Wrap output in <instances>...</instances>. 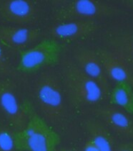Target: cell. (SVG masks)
<instances>
[{
    "label": "cell",
    "mask_w": 133,
    "mask_h": 151,
    "mask_svg": "<svg viewBox=\"0 0 133 151\" xmlns=\"http://www.w3.org/2000/svg\"><path fill=\"white\" fill-rule=\"evenodd\" d=\"M56 151H79L75 148H72V147H57Z\"/></svg>",
    "instance_id": "obj_21"
},
{
    "label": "cell",
    "mask_w": 133,
    "mask_h": 151,
    "mask_svg": "<svg viewBox=\"0 0 133 151\" xmlns=\"http://www.w3.org/2000/svg\"><path fill=\"white\" fill-rule=\"evenodd\" d=\"M112 105L133 116V87L127 83H117L110 93Z\"/></svg>",
    "instance_id": "obj_15"
},
{
    "label": "cell",
    "mask_w": 133,
    "mask_h": 151,
    "mask_svg": "<svg viewBox=\"0 0 133 151\" xmlns=\"http://www.w3.org/2000/svg\"><path fill=\"white\" fill-rule=\"evenodd\" d=\"M97 27L95 20L67 21L52 27L50 34L55 40L73 41L92 35Z\"/></svg>",
    "instance_id": "obj_10"
},
{
    "label": "cell",
    "mask_w": 133,
    "mask_h": 151,
    "mask_svg": "<svg viewBox=\"0 0 133 151\" xmlns=\"http://www.w3.org/2000/svg\"><path fill=\"white\" fill-rule=\"evenodd\" d=\"M85 127L90 140L97 145L100 151H113V141L106 127L100 120L88 119Z\"/></svg>",
    "instance_id": "obj_14"
},
{
    "label": "cell",
    "mask_w": 133,
    "mask_h": 151,
    "mask_svg": "<svg viewBox=\"0 0 133 151\" xmlns=\"http://www.w3.org/2000/svg\"><path fill=\"white\" fill-rule=\"evenodd\" d=\"M37 15V6L33 1L4 0L0 1V16L9 23L22 27L34 22Z\"/></svg>",
    "instance_id": "obj_8"
},
{
    "label": "cell",
    "mask_w": 133,
    "mask_h": 151,
    "mask_svg": "<svg viewBox=\"0 0 133 151\" xmlns=\"http://www.w3.org/2000/svg\"><path fill=\"white\" fill-rule=\"evenodd\" d=\"M63 78L69 96L77 106L97 104L105 96L100 85L84 73L75 63L65 65Z\"/></svg>",
    "instance_id": "obj_3"
},
{
    "label": "cell",
    "mask_w": 133,
    "mask_h": 151,
    "mask_svg": "<svg viewBox=\"0 0 133 151\" xmlns=\"http://www.w3.org/2000/svg\"><path fill=\"white\" fill-rule=\"evenodd\" d=\"M60 50L57 40H44L20 52L17 70L23 73H34L55 65L59 61Z\"/></svg>",
    "instance_id": "obj_5"
},
{
    "label": "cell",
    "mask_w": 133,
    "mask_h": 151,
    "mask_svg": "<svg viewBox=\"0 0 133 151\" xmlns=\"http://www.w3.org/2000/svg\"><path fill=\"white\" fill-rule=\"evenodd\" d=\"M93 113L115 133L126 137H133V117L123 109L110 105L94 109Z\"/></svg>",
    "instance_id": "obj_9"
},
{
    "label": "cell",
    "mask_w": 133,
    "mask_h": 151,
    "mask_svg": "<svg viewBox=\"0 0 133 151\" xmlns=\"http://www.w3.org/2000/svg\"><path fill=\"white\" fill-rule=\"evenodd\" d=\"M113 151H118V149H117V150H115V149H114V150H113Z\"/></svg>",
    "instance_id": "obj_22"
},
{
    "label": "cell",
    "mask_w": 133,
    "mask_h": 151,
    "mask_svg": "<svg viewBox=\"0 0 133 151\" xmlns=\"http://www.w3.org/2000/svg\"><path fill=\"white\" fill-rule=\"evenodd\" d=\"M17 150L56 151L60 137L43 118L34 115L22 129L15 132Z\"/></svg>",
    "instance_id": "obj_2"
},
{
    "label": "cell",
    "mask_w": 133,
    "mask_h": 151,
    "mask_svg": "<svg viewBox=\"0 0 133 151\" xmlns=\"http://www.w3.org/2000/svg\"><path fill=\"white\" fill-rule=\"evenodd\" d=\"M108 78L117 83H127L133 87V74L127 64L110 50L97 51Z\"/></svg>",
    "instance_id": "obj_11"
},
{
    "label": "cell",
    "mask_w": 133,
    "mask_h": 151,
    "mask_svg": "<svg viewBox=\"0 0 133 151\" xmlns=\"http://www.w3.org/2000/svg\"><path fill=\"white\" fill-rule=\"evenodd\" d=\"M112 52L133 68V30L113 35L110 40Z\"/></svg>",
    "instance_id": "obj_13"
},
{
    "label": "cell",
    "mask_w": 133,
    "mask_h": 151,
    "mask_svg": "<svg viewBox=\"0 0 133 151\" xmlns=\"http://www.w3.org/2000/svg\"><path fill=\"white\" fill-rule=\"evenodd\" d=\"M122 4L125 6L127 9L133 11V0H124L122 1Z\"/></svg>",
    "instance_id": "obj_20"
},
{
    "label": "cell",
    "mask_w": 133,
    "mask_h": 151,
    "mask_svg": "<svg viewBox=\"0 0 133 151\" xmlns=\"http://www.w3.org/2000/svg\"><path fill=\"white\" fill-rule=\"evenodd\" d=\"M37 28L7 26L0 27V43L11 48H24L35 42L40 35Z\"/></svg>",
    "instance_id": "obj_12"
},
{
    "label": "cell",
    "mask_w": 133,
    "mask_h": 151,
    "mask_svg": "<svg viewBox=\"0 0 133 151\" xmlns=\"http://www.w3.org/2000/svg\"><path fill=\"white\" fill-rule=\"evenodd\" d=\"M0 110L16 131L22 129L29 119L19 101L14 86L5 78H0Z\"/></svg>",
    "instance_id": "obj_6"
},
{
    "label": "cell",
    "mask_w": 133,
    "mask_h": 151,
    "mask_svg": "<svg viewBox=\"0 0 133 151\" xmlns=\"http://www.w3.org/2000/svg\"><path fill=\"white\" fill-rule=\"evenodd\" d=\"M74 58L79 68L100 85L105 95L110 96L109 78L106 76L97 52L87 47H81L74 52Z\"/></svg>",
    "instance_id": "obj_7"
},
{
    "label": "cell",
    "mask_w": 133,
    "mask_h": 151,
    "mask_svg": "<svg viewBox=\"0 0 133 151\" xmlns=\"http://www.w3.org/2000/svg\"><path fill=\"white\" fill-rule=\"evenodd\" d=\"M84 151H100L94 142L90 139H88L84 147Z\"/></svg>",
    "instance_id": "obj_18"
},
{
    "label": "cell",
    "mask_w": 133,
    "mask_h": 151,
    "mask_svg": "<svg viewBox=\"0 0 133 151\" xmlns=\"http://www.w3.org/2000/svg\"><path fill=\"white\" fill-rule=\"evenodd\" d=\"M118 151H133V147L130 144H123L118 148Z\"/></svg>",
    "instance_id": "obj_19"
},
{
    "label": "cell",
    "mask_w": 133,
    "mask_h": 151,
    "mask_svg": "<svg viewBox=\"0 0 133 151\" xmlns=\"http://www.w3.org/2000/svg\"><path fill=\"white\" fill-rule=\"evenodd\" d=\"M11 73H12V69H11L10 64L6 58L1 45H0V76H7L11 75Z\"/></svg>",
    "instance_id": "obj_17"
},
{
    "label": "cell",
    "mask_w": 133,
    "mask_h": 151,
    "mask_svg": "<svg viewBox=\"0 0 133 151\" xmlns=\"http://www.w3.org/2000/svg\"><path fill=\"white\" fill-rule=\"evenodd\" d=\"M115 6L96 0H73L64 4L57 10L55 18L63 22L72 20H95L99 17L117 15Z\"/></svg>",
    "instance_id": "obj_4"
},
{
    "label": "cell",
    "mask_w": 133,
    "mask_h": 151,
    "mask_svg": "<svg viewBox=\"0 0 133 151\" xmlns=\"http://www.w3.org/2000/svg\"><path fill=\"white\" fill-rule=\"evenodd\" d=\"M34 96L44 119L52 124L62 121L65 113L63 93L57 76L44 71L34 83Z\"/></svg>",
    "instance_id": "obj_1"
},
{
    "label": "cell",
    "mask_w": 133,
    "mask_h": 151,
    "mask_svg": "<svg viewBox=\"0 0 133 151\" xmlns=\"http://www.w3.org/2000/svg\"><path fill=\"white\" fill-rule=\"evenodd\" d=\"M15 132L9 128L0 127V151H17Z\"/></svg>",
    "instance_id": "obj_16"
}]
</instances>
